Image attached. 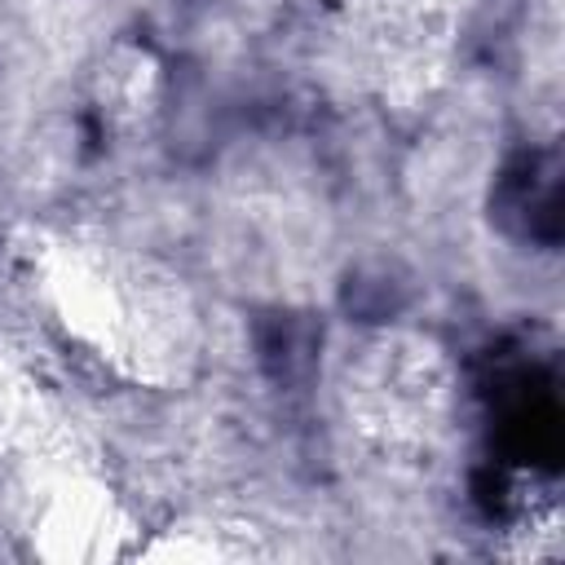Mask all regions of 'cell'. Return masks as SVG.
Segmentation results:
<instances>
[{
    "label": "cell",
    "instance_id": "3",
    "mask_svg": "<svg viewBox=\"0 0 565 565\" xmlns=\"http://www.w3.org/2000/svg\"><path fill=\"white\" fill-rule=\"evenodd\" d=\"M207 252L225 287L265 305H313L335 278V207L318 168L287 146L234 150L207 203Z\"/></svg>",
    "mask_w": 565,
    "mask_h": 565
},
{
    "label": "cell",
    "instance_id": "5",
    "mask_svg": "<svg viewBox=\"0 0 565 565\" xmlns=\"http://www.w3.org/2000/svg\"><path fill=\"white\" fill-rule=\"evenodd\" d=\"M477 0H335L322 35V75L340 97L415 110L446 79Z\"/></svg>",
    "mask_w": 565,
    "mask_h": 565
},
{
    "label": "cell",
    "instance_id": "2",
    "mask_svg": "<svg viewBox=\"0 0 565 565\" xmlns=\"http://www.w3.org/2000/svg\"><path fill=\"white\" fill-rule=\"evenodd\" d=\"M322 419L358 481L424 490L446 472L459 437L455 366L411 327H349L322 362Z\"/></svg>",
    "mask_w": 565,
    "mask_h": 565
},
{
    "label": "cell",
    "instance_id": "1",
    "mask_svg": "<svg viewBox=\"0 0 565 565\" xmlns=\"http://www.w3.org/2000/svg\"><path fill=\"white\" fill-rule=\"evenodd\" d=\"M35 300L110 375L177 388L203 358V313L190 282L97 225H44L26 243Z\"/></svg>",
    "mask_w": 565,
    "mask_h": 565
},
{
    "label": "cell",
    "instance_id": "4",
    "mask_svg": "<svg viewBox=\"0 0 565 565\" xmlns=\"http://www.w3.org/2000/svg\"><path fill=\"white\" fill-rule=\"evenodd\" d=\"M0 530L49 561L115 552L124 512L62 402L0 349Z\"/></svg>",
    "mask_w": 565,
    "mask_h": 565
}]
</instances>
